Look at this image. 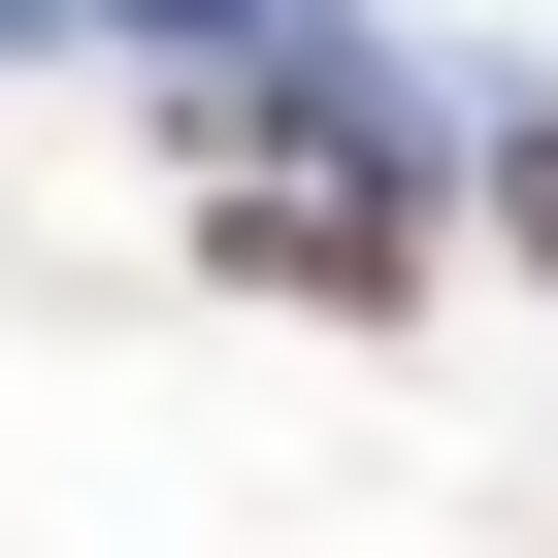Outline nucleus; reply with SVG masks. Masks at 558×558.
<instances>
[{"instance_id": "obj_1", "label": "nucleus", "mask_w": 558, "mask_h": 558, "mask_svg": "<svg viewBox=\"0 0 558 558\" xmlns=\"http://www.w3.org/2000/svg\"><path fill=\"white\" fill-rule=\"evenodd\" d=\"M395 263H427L395 165H230V296H395Z\"/></svg>"}, {"instance_id": "obj_2", "label": "nucleus", "mask_w": 558, "mask_h": 558, "mask_svg": "<svg viewBox=\"0 0 558 558\" xmlns=\"http://www.w3.org/2000/svg\"><path fill=\"white\" fill-rule=\"evenodd\" d=\"M493 197H525V263H558V132H525V165H493Z\"/></svg>"}]
</instances>
